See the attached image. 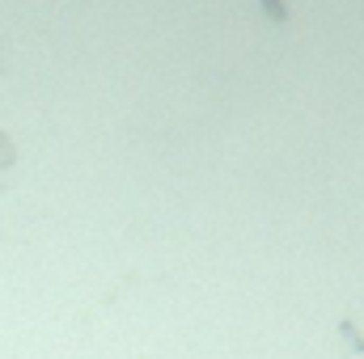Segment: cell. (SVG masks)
I'll list each match as a JSON object with an SVG mask.
<instances>
[{"label": "cell", "mask_w": 364, "mask_h": 359, "mask_svg": "<svg viewBox=\"0 0 364 359\" xmlns=\"http://www.w3.org/2000/svg\"><path fill=\"white\" fill-rule=\"evenodd\" d=\"M263 5V13L271 17V22H288V9H284V0H258Z\"/></svg>", "instance_id": "cell-1"}, {"label": "cell", "mask_w": 364, "mask_h": 359, "mask_svg": "<svg viewBox=\"0 0 364 359\" xmlns=\"http://www.w3.org/2000/svg\"><path fill=\"white\" fill-rule=\"evenodd\" d=\"M339 334H343V342H347V351H356V355L364 351V342H360V334H356V326H351V322H343V326H339Z\"/></svg>", "instance_id": "cell-2"}, {"label": "cell", "mask_w": 364, "mask_h": 359, "mask_svg": "<svg viewBox=\"0 0 364 359\" xmlns=\"http://www.w3.org/2000/svg\"><path fill=\"white\" fill-rule=\"evenodd\" d=\"M0 165H13V148H9L5 135H0Z\"/></svg>", "instance_id": "cell-3"}]
</instances>
